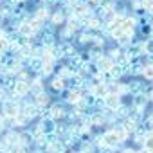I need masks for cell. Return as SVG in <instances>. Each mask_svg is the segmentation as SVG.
Listing matches in <instances>:
<instances>
[{"instance_id": "cell-1", "label": "cell", "mask_w": 153, "mask_h": 153, "mask_svg": "<svg viewBox=\"0 0 153 153\" xmlns=\"http://www.w3.org/2000/svg\"><path fill=\"white\" fill-rule=\"evenodd\" d=\"M4 115L9 119H15L16 115H20V106L13 101H6L4 103Z\"/></svg>"}, {"instance_id": "cell-22", "label": "cell", "mask_w": 153, "mask_h": 153, "mask_svg": "<svg viewBox=\"0 0 153 153\" xmlns=\"http://www.w3.org/2000/svg\"><path fill=\"white\" fill-rule=\"evenodd\" d=\"M36 18L43 22V20L47 18V7H38V11H36Z\"/></svg>"}, {"instance_id": "cell-4", "label": "cell", "mask_w": 153, "mask_h": 153, "mask_svg": "<svg viewBox=\"0 0 153 153\" xmlns=\"http://www.w3.org/2000/svg\"><path fill=\"white\" fill-rule=\"evenodd\" d=\"M146 103H148V97H146L144 94H135V96H131V106H133V108L144 110Z\"/></svg>"}, {"instance_id": "cell-18", "label": "cell", "mask_w": 153, "mask_h": 153, "mask_svg": "<svg viewBox=\"0 0 153 153\" xmlns=\"http://www.w3.org/2000/svg\"><path fill=\"white\" fill-rule=\"evenodd\" d=\"M142 76H144V79H146V81H153V67L144 65V68H142Z\"/></svg>"}, {"instance_id": "cell-25", "label": "cell", "mask_w": 153, "mask_h": 153, "mask_svg": "<svg viewBox=\"0 0 153 153\" xmlns=\"http://www.w3.org/2000/svg\"><path fill=\"white\" fill-rule=\"evenodd\" d=\"M148 59H146V63L144 65H148V67H153V54H149V56H146Z\"/></svg>"}, {"instance_id": "cell-26", "label": "cell", "mask_w": 153, "mask_h": 153, "mask_svg": "<svg viewBox=\"0 0 153 153\" xmlns=\"http://www.w3.org/2000/svg\"><path fill=\"white\" fill-rule=\"evenodd\" d=\"M123 153H135V149H130V148H128V149H124Z\"/></svg>"}, {"instance_id": "cell-19", "label": "cell", "mask_w": 153, "mask_h": 153, "mask_svg": "<svg viewBox=\"0 0 153 153\" xmlns=\"http://www.w3.org/2000/svg\"><path fill=\"white\" fill-rule=\"evenodd\" d=\"M52 70H54V63H52V61H43V67H42V74H43V76H49Z\"/></svg>"}, {"instance_id": "cell-11", "label": "cell", "mask_w": 153, "mask_h": 153, "mask_svg": "<svg viewBox=\"0 0 153 153\" xmlns=\"http://www.w3.org/2000/svg\"><path fill=\"white\" fill-rule=\"evenodd\" d=\"M115 135H117V139H119V142H124V140H128V137H130V133L123 128V124H119V126H115Z\"/></svg>"}, {"instance_id": "cell-9", "label": "cell", "mask_w": 153, "mask_h": 153, "mask_svg": "<svg viewBox=\"0 0 153 153\" xmlns=\"http://www.w3.org/2000/svg\"><path fill=\"white\" fill-rule=\"evenodd\" d=\"M140 47H142V56L153 54V38H146L144 42H140Z\"/></svg>"}, {"instance_id": "cell-8", "label": "cell", "mask_w": 153, "mask_h": 153, "mask_svg": "<svg viewBox=\"0 0 153 153\" xmlns=\"http://www.w3.org/2000/svg\"><path fill=\"white\" fill-rule=\"evenodd\" d=\"M108 123V119L103 115V112H96L92 117H90V124H96V126H105Z\"/></svg>"}, {"instance_id": "cell-23", "label": "cell", "mask_w": 153, "mask_h": 153, "mask_svg": "<svg viewBox=\"0 0 153 153\" xmlns=\"http://www.w3.org/2000/svg\"><path fill=\"white\" fill-rule=\"evenodd\" d=\"M81 153H94V144L92 142H85L81 146Z\"/></svg>"}, {"instance_id": "cell-15", "label": "cell", "mask_w": 153, "mask_h": 153, "mask_svg": "<svg viewBox=\"0 0 153 153\" xmlns=\"http://www.w3.org/2000/svg\"><path fill=\"white\" fill-rule=\"evenodd\" d=\"M63 85H65V81L58 76V78H54V79H52L51 88H52V90H56V92H61V90H63Z\"/></svg>"}, {"instance_id": "cell-21", "label": "cell", "mask_w": 153, "mask_h": 153, "mask_svg": "<svg viewBox=\"0 0 153 153\" xmlns=\"http://www.w3.org/2000/svg\"><path fill=\"white\" fill-rule=\"evenodd\" d=\"M63 20H65V16H63V13H61V11H58V13H54V15H52V24H54V25H59Z\"/></svg>"}, {"instance_id": "cell-29", "label": "cell", "mask_w": 153, "mask_h": 153, "mask_svg": "<svg viewBox=\"0 0 153 153\" xmlns=\"http://www.w3.org/2000/svg\"><path fill=\"white\" fill-rule=\"evenodd\" d=\"M34 153H40V151H34Z\"/></svg>"}, {"instance_id": "cell-14", "label": "cell", "mask_w": 153, "mask_h": 153, "mask_svg": "<svg viewBox=\"0 0 153 153\" xmlns=\"http://www.w3.org/2000/svg\"><path fill=\"white\" fill-rule=\"evenodd\" d=\"M142 146H144V148H146L148 151H151V153H153V131H146Z\"/></svg>"}, {"instance_id": "cell-16", "label": "cell", "mask_w": 153, "mask_h": 153, "mask_svg": "<svg viewBox=\"0 0 153 153\" xmlns=\"http://www.w3.org/2000/svg\"><path fill=\"white\" fill-rule=\"evenodd\" d=\"M29 90H31V92H33L34 96H38V94H42V92H43V87H42V81H40V79H34V81H33V85L29 87Z\"/></svg>"}, {"instance_id": "cell-2", "label": "cell", "mask_w": 153, "mask_h": 153, "mask_svg": "<svg viewBox=\"0 0 153 153\" xmlns=\"http://www.w3.org/2000/svg\"><path fill=\"white\" fill-rule=\"evenodd\" d=\"M103 139H105V146H106V148H117V146L121 144L114 130H110V131H106V133L103 135Z\"/></svg>"}, {"instance_id": "cell-5", "label": "cell", "mask_w": 153, "mask_h": 153, "mask_svg": "<svg viewBox=\"0 0 153 153\" xmlns=\"http://www.w3.org/2000/svg\"><path fill=\"white\" fill-rule=\"evenodd\" d=\"M96 65H97V68H99L101 72H108V70L114 67V61H112L108 56H103V58H99V59H97V63H96Z\"/></svg>"}, {"instance_id": "cell-3", "label": "cell", "mask_w": 153, "mask_h": 153, "mask_svg": "<svg viewBox=\"0 0 153 153\" xmlns=\"http://www.w3.org/2000/svg\"><path fill=\"white\" fill-rule=\"evenodd\" d=\"M119 105H121V96H117V94H108V96L105 97V108L115 110Z\"/></svg>"}, {"instance_id": "cell-27", "label": "cell", "mask_w": 153, "mask_h": 153, "mask_svg": "<svg viewBox=\"0 0 153 153\" xmlns=\"http://www.w3.org/2000/svg\"><path fill=\"white\" fill-rule=\"evenodd\" d=\"M18 2H25V0H18Z\"/></svg>"}, {"instance_id": "cell-20", "label": "cell", "mask_w": 153, "mask_h": 153, "mask_svg": "<svg viewBox=\"0 0 153 153\" xmlns=\"http://www.w3.org/2000/svg\"><path fill=\"white\" fill-rule=\"evenodd\" d=\"M9 51V38H2L0 40V54H4Z\"/></svg>"}, {"instance_id": "cell-17", "label": "cell", "mask_w": 153, "mask_h": 153, "mask_svg": "<svg viewBox=\"0 0 153 153\" xmlns=\"http://www.w3.org/2000/svg\"><path fill=\"white\" fill-rule=\"evenodd\" d=\"M47 101H49V96H47L45 92H42V94H38V96H36L34 105H36V106H43V105H47Z\"/></svg>"}, {"instance_id": "cell-7", "label": "cell", "mask_w": 153, "mask_h": 153, "mask_svg": "<svg viewBox=\"0 0 153 153\" xmlns=\"http://www.w3.org/2000/svg\"><path fill=\"white\" fill-rule=\"evenodd\" d=\"M81 97H83V96H81V92H79L78 88H74V90L70 88V90L67 92V96H65V99H67L68 103H72V105L79 103V101H81Z\"/></svg>"}, {"instance_id": "cell-6", "label": "cell", "mask_w": 153, "mask_h": 153, "mask_svg": "<svg viewBox=\"0 0 153 153\" xmlns=\"http://www.w3.org/2000/svg\"><path fill=\"white\" fill-rule=\"evenodd\" d=\"M29 87H31L29 81H15V85H13V88L18 96H25L29 92Z\"/></svg>"}, {"instance_id": "cell-13", "label": "cell", "mask_w": 153, "mask_h": 153, "mask_svg": "<svg viewBox=\"0 0 153 153\" xmlns=\"http://www.w3.org/2000/svg\"><path fill=\"white\" fill-rule=\"evenodd\" d=\"M123 128H124L128 133H133V131L137 130V123L131 121L130 117H126V119H123Z\"/></svg>"}, {"instance_id": "cell-28", "label": "cell", "mask_w": 153, "mask_h": 153, "mask_svg": "<svg viewBox=\"0 0 153 153\" xmlns=\"http://www.w3.org/2000/svg\"><path fill=\"white\" fill-rule=\"evenodd\" d=\"M4 153H11V151H4Z\"/></svg>"}, {"instance_id": "cell-12", "label": "cell", "mask_w": 153, "mask_h": 153, "mask_svg": "<svg viewBox=\"0 0 153 153\" xmlns=\"http://www.w3.org/2000/svg\"><path fill=\"white\" fill-rule=\"evenodd\" d=\"M115 42H117V45H119L121 49H126V47H128V45H130L133 40H131V36H128V34H124V33H123V34H121V36H119Z\"/></svg>"}, {"instance_id": "cell-10", "label": "cell", "mask_w": 153, "mask_h": 153, "mask_svg": "<svg viewBox=\"0 0 153 153\" xmlns=\"http://www.w3.org/2000/svg\"><path fill=\"white\" fill-rule=\"evenodd\" d=\"M65 115V110L59 106V105H54L52 108H51V119L52 121H56V119H61Z\"/></svg>"}, {"instance_id": "cell-24", "label": "cell", "mask_w": 153, "mask_h": 153, "mask_svg": "<svg viewBox=\"0 0 153 153\" xmlns=\"http://www.w3.org/2000/svg\"><path fill=\"white\" fill-rule=\"evenodd\" d=\"M11 153H25V146L16 144V146H13V148H11Z\"/></svg>"}]
</instances>
